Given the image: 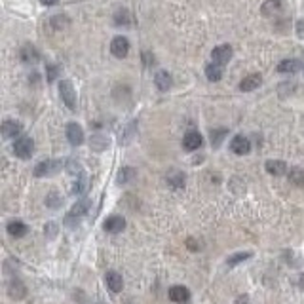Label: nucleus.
<instances>
[{
  "mask_svg": "<svg viewBox=\"0 0 304 304\" xmlns=\"http://www.w3.org/2000/svg\"><path fill=\"white\" fill-rule=\"evenodd\" d=\"M67 139H69L70 145L78 147V145L84 143V129H82L76 122H70V124L67 125Z\"/></svg>",
  "mask_w": 304,
  "mask_h": 304,
  "instance_id": "nucleus-8",
  "label": "nucleus"
},
{
  "mask_svg": "<svg viewBox=\"0 0 304 304\" xmlns=\"http://www.w3.org/2000/svg\"><path fill=\"white\" fill-rule=\"evenodd\" d=\"M61 169V162L59 160H44L34 167V177H48L54 175Z\"/></svg>",
  "mask_w": 304,
  "mask_h": 304,
  "instance_id": "nucleus-4",
  "label": "nucleus"
},
{
  "mask_svg": "<svg viewBox=\"0 0 304 304\" xmlns=\"http://www.w3.org/2000/svg\"><path fill=\"white\" fill-rule=\"evenodd\" d=\"M67 171H69L70 175H78V177H82V175H84V171H82V165H80L78 162H74V160H69V162H67Z\"/></svg>",
  "mask_w": 304,
  "mask_h": 304,
  "instance_id": "nucleus-28",
  "label": "nucleus"
},
{
  "mask_svg": "<svg viewBox=\"0 0 304 304\" xmlns=\"http://www.w3.org/2000/svg\"><path fill=\"white\" fill-rule=\"evenodd\" d=\"M6 230L12 238H21V236L27 234V225L21 223V221H12V223H8Z\"/></svg>",
  "mask_w": 304,
  "mask_h": 304,
  "instance_id": "nucleus-17",
  "label": "nucleus"
},
{
  "mask_svg": "<svg viewBox=\"0 0 304 304\" xmlns=\"http://www.w3.org/2000/svg\"><path fill=\"white\" fill-rule=\"evenodd\" d=\"M34 152V141L31 137H19V139L14 143V154L21 160H27V158L32 156Z\"/></svg>",
  "mask_w": 304,
  "mask_h": 304,
  "instance_id": "nucleus-2",
  "label": "nucleus"
},
{
  "mask_svg": "<svg viewBox=\"0 0 304 304\" xmlns=\"http://www.w3.org/2000/svg\"><path fill=\"white\" fill-rule=\"evenodd\" d=\"M232 59V46H228V44H221V46L213 48V52H211V61L221 65V67H225L226 63Z\"/></svg>",
  "mask_w": 304,
  "mask_h": 304,
  "instance_id": "nucleus-3",
  "label": "nucleus"
},
{
  "mask_svg": "<svg viewBox=\"0 0 304 304\" xmlns=\"http://www.w3.org/2000/svg\"><path fill=\"white\" fill-rule=\"evenodd\" d=\"M238 304H247V296H240V298H238Z\"/></svg>",
  "mask_w": 304,
  "mask_h": 304,
  "instance_id": "nucleus-36",
  "label": "nucleus"
},
{
  "mask_svg": "<svg viewBox=\"0 0 304 304\" xmlns=\"http://www.w3.org/2000/svg\"><path fill=\"white\" fill-rule=\"evenodd\" d=\"M247 258H251V253H247V251H243V253H236V255H232V257H228V260H226V265L232 268V266L240 265V263H243V260H247Z\"/></svg>",
  "mask_w": 304,
  "mask_h": 304,
  "instance_id": "nucleus-26",
  "label": "nucleus"
},
{
  "mask_svg": "<svg viewBox=\"0 0 304 304\" xmlns=\"http://www.w3.org/2000/svg\"><path fill=\"white\" fill-rule=\"evenodd\" d=\"M154 84L160 92H167L171 88V74L167 70H158L156 76H154Z\"/></svg>",
  "mask_w": 304,
  "mask_h": 304,
  "instance_id": "nucleus-15",
  "label": "nucleus"
},
{
  "mask_svg": "<svg viewBox=\"0 0 304 304\" xmlns=\"http://www.w3.org/2000/svg\"><path fill=\"white\" fill-rule=\"evenodd\" d=\"M88 188V181L86 177L82 175V177H78V181L74 183V187H72V194H84Z\"/></svg>",
  "mask_w": 304,
  "mask_h": 304,
  "instance_id": "nucleus-27",
  "label": "nucleus"
},
{
  "mask_svg": "<svg viewBox=\"0 0 304 304\" xmlns=\"http://www.w3.org/2000/svg\"><path fill=\"white\" fill-rule=\"evenodd\" d=\"M289 181L295 185V187H304V169L302 167H293L289 171Z\"/></svg>",
  "mask_w": 304,
  "mask_h": 304,
  "instance_id": "nucleus-21",
  "label": "nucleus"
},
{
  "mask_svg": "<svg viewBox=\"0 0 304 304\" xmlns=\"http://www.w3.org/2000/svg\"><path fill=\"white\" fill-rule=\"evenodd\" d=\"M298 287L304 289V274H300V276H298Z\"/></svg>",
  "mask_w": 304,
  "mask_h": 304,
  "instance_id": "nucleus-35",
  "label": "nucleus"
},
{
  "mask_svg": "<svg viewBox=\"0 0 304 304\" xmlns=\"http://www.w3.org/2000/svg\"><path fill=\"white\" fill-rule=\"evenodd\" d=\"M296 32H298L300 38H304V19H300V21L296 23Z\"/></svg>",
  "mask_w": 304,
  "mask_h": 304,
  "instance_id": "nucleus-33",
  "label": "nucleus"
},
{
  "mask_svg": "<svg viewBox=\"0 0 304 304\" xmlns=\"http://www.w3.org/2000/svg\"><path fill=\"white\" fill-rule=\"evenodd\" d=\"M44 6H54V4H57V0H40Z\"/></svg>",
  "mask_w": 304,
  "mask_h": 304,
  "instance_id": "nucleus-34",
  "label": "nucleus"
},
{
  "mask_svg": "<svg viewBox=\"0 0 304 304\" xmlns=\"http://www.w3.org/2000/svg\"><path fill=\"white\" fill-rule=\"evenodd\" d=\"M281 8V0H266L263 4V14L265 16H274L276 12H280Z\"/></svg>",
  "mask_w": 304,
  "mask_h": 304,
  "instance_id": "nucleus-23",
  "label": "nucleus"
},
{
  "mask_svg": "<svg viewBox=\"0 0 304 304\" xmlns=\"http://www.w3.org/2000/svg\"><path fill=\"white\" fill-rule=\"evenodd\" d=\"M8 295L12 296V298H23V296L27 295V289H25V285L19 280H14L8 285Z\"/></svg>",
  "mask_w": 304,
  "mask_h": 304,
  "instance_id": "nucleus-20",
  "label": "nucleus"
},
{
  "mask_svg": "<svg viewBox=\"0 0 304 304\" xmlns=\"http://www.w3.org/2000/svg\"><path fill=\"white\" fill-rule=\"evenodd\" d=\"M36 59H38V52L34 50V46H23V50H21V61L34 63Z\"/></svg>",
  "mask_w": 304,
  "mask_h": 304,
  "instance_id": "nucleus-22",
  "label": "nucleus"
},
{
  "mask_svg": "<svg viewBox=\"0 0 304 304\" xmlns=\"http://www.w3.org/2000/svg\"><path fill=\"white\" fill-rule=\"evenodd\" d=\"M110 52H112V55L118 57V59L125 57L127 52H129V40L125 38V36H116V38L110 42Z\"/></svg>",
  "mask_w": 304,
  "mask_h": 304,
  "instance_id": "nucleus-6",
  "label": "nucleus"
},
{
  "mask_svg": "<svg viewBox=\"0 0 304 304\" xmlns=\"http://www.w3.org/2000/svg\"><path fill=\"white\" fill-rule=\"evenodd\" d=\"M167 181H169V185H171L173 188L185 187V175L181 171H171L169 173V177H167Z\"/></svg>",
  "mask_w": 304,
  "mask_h": 304,
  "instance_id": "nucleus-25",
  "label": "nucleus"
},
{
  "mask_svg": "<svg viewBox=\"0 0 304 304\" xmlns=\"http://www.w3.org/2000/svg\"><path fill=\"white\" fill-rule=\"evenodd\" d=\"M88 207H90V202H88V200H82V202L74 203V205H72V209L69 211V215L65 217V225H67V226H74V221L78 223V219L82 217L84 213H86Z\"/></svg>",
  "mask_w": 304,
  "mask_h": 304,
  "instance_id": "nucleus-5",
  "label": "nucleus"
},
{
  "mask_svg": "<svg viewBox=\"0 0 304 304\" xmlns=\"http://www.w3.org/2000/svg\"><path fill=\"white\" fill-rule=\"evenodd\" d=\"M265 167L270 175H283V173L287 171V165H285V162H281V160H268Z\"/></svg>",
  "mask_w": 304,
  "mask_h": 304,
  "instance_id": "nucleus-18",
  "label": "nucleus"
},
{
  "mask_svg": "<svg viewBox=\"0 0 304 304\" xmlns=\"http://www.w3.org/2000/svg\"><path fill=\"white\" fill-rule=\"evenodd\" d=\"M169 298L173 302H179V304H187L190 300V291L183 285H175V287L169 289Z\"/></svg>",
  "mask_w": 304,
  "mask_h": 304,
  "instance_id": "nucleus-12",
  "label": "nucleus"
},
{
  "mask_svg": "<svg viewBox=\"0 0 304 304\" xmlns=\"http://www.w3.org/2000/svg\"><path fill=\"white\" fill-rule=\"evenodd\" d=\"M202 135L198 132H188L185 135V139H183V147L187 148V150H198V148L202 147Z\"/></svg>",
  "mask_w": 304,
  "mask_h": 304,
  "instance_id": "nucleus-13",
  "label": "nucleus"
},
{
  "mask_svg": "<svg viewBox=\"0 0 304 304\" xmlns=\"http://www.w3.org/2000/svg\"><path fill=\"white\" fill-rule=\"evenodd\" d=\"M302 61L298 59H283V61L278 65V70L281 74H295V72H300L302 70Z\"/></svg>",
  "mask_w": 304,
  "mask_h": 304,
  "instance_id": "nucleus-9",
  "label": "nucleus"
},
{
  "mask_svg": "<svg viewBox=\"0 0 304 304\" xmlns=\"http://www.w3.org/2000/svg\"><path fill=\"white\" fill-rule=\"evenodd\" d=\"M21 129H23V125L19 124V122H16V120H6V122L2 124V135H4L6 139H12V137L19 135Z\"/></svg>",
  "mask_w": 304,
  "mask_h": 304,
  "instance_id": "nucleus-14",
  "label": "nucleus"
},
{
  "mask_svg": "<svg viewBox=\"0 0 304 304\" xmlns=\"http://www.w3.org/2000/svg\"><path fill=\"white\" fill-rule=\"evenodd\" d=\"M225 135H226V129H215V132H211V143H213V147H219L221 141L225 139Z\"/></svg>",
  "mask_w": 304,
  "mask_h": 304,
  "instance_id": "nucleus-30",
  "label": "nucleus"
},
{
  "mask_svg": "<svg viewBox=\"0 0 304 304\" xmlns=\"http://www.w3.org/2000/svg\"><path fill=\"white\" fill-rule=\"evenodd\" d=\"M135 177V169L133 167H122L120 171H118V185H125V183H129V181Z\"/></svg>",
  "mask_w": 304,
  "mask_h": 304,
  "instance_id": "nucleus-24",
  "label": "nucleus"
},
{
  "mask_svg": "<svg viewBox=\"0 0 304 304\" xmlns=\"http://www.w3.org/2000/svg\"><path fill=\"white\" fill-rule=\"evenodd\" d=\"M46 69H48V80H50V82H54V80L57 78V69H55L52 63L46 65Z\"/></svg>",
  "mask_w": 304,
  "mask_h": 304,
  "instance_id": "nucleus-32",
  "label": "nucleus"
},
{
  "mask_svg": "<svg viewBox=\"0 0 304 304\" xmlns=\"http://www.w3.org/2000/svg\"><path fill=\"white\" fill-rule=\"evenodd\" d=\"M52 25H54L55 31H59V29L69 25V19H67V16H54L52 17Z\"/></svg>",
  "mask_w": 304,
  "mask_h": 304,
  "instance_id": "nucleus-29",
  "label": "nucleus"
},
{
  "mask_svg": "<svg viewBox=\"0 0 304 304\" xmlns=\"http://www.w3.org/2000/svg\"><path fill=\"white\" fill-rule=\"evenodd\" d=\"M107 143H109L107 139H103V137H99V135H95L94 139H92V147H94L95 150H103V148L107 147Z\"/></svg>",
  "mask_w": 304,
  "mask_h": 304,
  "instance_id": "nucleus-31",
  "label": "nucleus"
},
{
  "mask_svg": "<svg viewBox=\"0 0 304 304\" xmlns=\"http://www.w3.org/2000/svg\"><path fill=\"white\" fill-rule=\"evenodd\" d=\"M205 76H207V80H211V82H219V80L223 78V67L211 61L209 65L205 67Z\"/></svg>",
  "mask_w": 304,
  "mask_h": 304,
  "instance_id": "nucleus-19",
  "label": "nucleus"
},
{
  "mask_svg": "<svg viewBox=\"0 0 304 304\" xmlns=\"http://www.w3.org/2000/svg\"><path fill=\"white\" fill-rule=\"evenodd\" d=\"M59 95H61V101L67 105V109H76V92H74V88L70 84V80H61L59 82Z\"/></svg>",
  "mask_w": 304,
  "mask_h": 304,
  "instance_id": "nucleus-1",
  "label": "nucleus"
},
{
  "mask_svg": "<svg viewBox=\"0 0 304 304\" xmlns=\"http://www.w3.org/2000/svg\"><path fill=\"white\" fill-rule=\"evenodd\" d=\"M103 228H105L107 232H110V234H118V232H122V230L125 228V221H124V217L112 215V217H109L107 221H105Z\"/></svg>",
  "mask_w": 304,
  "mask_h": 304,
  "instance_id": "nucleus-10",
  "label": "nucleus"
},
{
  "mask_svg": "<svg viewBox=\"0 0 304 304\" xmlns=\"http://www.w3.org/2000/svg\"><path fill=\"white\" fill-rule=\"evenodd\" d=\"M260 82H263L260 74H249V76H245V78L240 82V90H242V92H253V90H257V88L260 86Z\"/></svg>",
  "mask_w": 304,
  "mask_h": 304,
  "instance_id": "nucleus-16",
  "label": "nucleus"
},
{
  "mask_svg": "<svg viewBox=\"0 0 304 304\" xmlns=\"http://www.w3.org/2000/svg\"><path fill=\"white\" fill-rule=\"evenodd\" d=\"M105 283H107V287L112 291V293H120L122 287H124V280H122V276L118 272H107L105 274Z\"/></svg>",
  "mask_w": 304,
  "mask_h": 304,
  "instance_id": "nucleus-11",
  "label": "nucleus"
},
{
  "mask_svg": "<svg viewBox=\"0 0 304 304\" xmlns=\"http://www.w3.org/2000/svg\"><path fill=\"white\" fill-rule=\"evenodd\" d=\"M230 150L238 154V156H243V154H249L251 150V143L247 137H243V135H236L234 139L230 141Z\"/></svg>",
  "mask_w": 304,
  "mask_h": 304,
  "instance_id": "nucleus-7",
  "label": "nucleus"
}]
</instances>
